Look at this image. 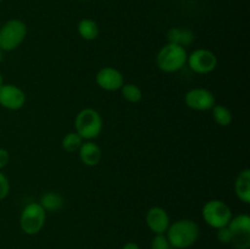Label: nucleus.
Returning a JSON list of instances; mask_svg holds the SVG:
<instances>
[{
	"label": "nucleus",
	"mask_w": 250,
	"mask_h": 249,
	"mask_svg": "<svg viewBox=\"0 0 250 249\" xmlns=\"http://www.w3.org/2000/svg\"><path fill=\"white\" fill-rule=\"evenodd\" d=\"M200 234L199 225L190 219L172 222L166 231V237L173 249H188L198 241Z\"/></svg>",
	"instance_id": "nucleus-1"
},
{
	"label": "nucleus",
	"mask_w": 250,
	"mask_h": 249,
	"mask_svg": "<svg viewBox=\"0 0 250 249\" xmlns=\"http://www.w3.org/2000/svg\"><path fill=\"white\" fill-rule=\"evenodd\" d=\"M202 215L208 226L219 229L229 225L233 216V212L229 204L225 203L224 200L211 199L208 200L204 204L202 209Z\"/></svg>",
	"instance_id": "nucleus-4"
},
{
	"label": "nucleus",
	"mask_w": 250,
	"mask_h": 249,
	"mask_svg": "<svg viewBox=\"0 0 250 249\" xmlns=\"http://www.w3.org/2000/svg\"><path fill=\"white\" fill-rule=\"evenodd\" d=\"M103 127L102 115L93 107H84L76 115L75 132L82 137L83 141H93L99 137Z\"/></svg>",
	"instance_id": "nucleus-2"
},
{
	"label": "nucleus",
	"mask_w": 250,
	"mask_h": 249,
	"mask_svg": "<svg viewBox=\"0 0 250 249\" xmlns=\"http://www.w3.org/2000/svg\"><path fill=\"white\" fill-rule=\"evenodd\" d=\"M95 82L98 87L102 89L106 92H115V90L121 89L122 85L125 84V77L121 71L117 68L106 66L98 71L95 76Z\"/></svg>",
	"instance_id": "nucleus-11"
},
{
	"label": "nucleus",
	"mask_w": 250,
	"mask_h": 249,
	"mask_svg": "<svg viewBox=\"0 0 250 249\" xmlns=\"http://www.w3.org/2000/svg\"><path fill=\"white\" fill-rule=\"evenodd\" d=\"M10 160V154L6 149L0 148V171L4 167H6V165L9 164Z\"/></svg>",
	"instance_id": "nucleus-24"
},
{
	"label": "nucleus",
	"mask_w": 250,
	"mask_h": 249,
	"mask_svg": "<svg viewBox=\"0 0 250 249\" xmlns=\"http://www.w3.org/2000/svg\"><path fill=\"white\" fill-rule=\"evenodd\" d=\"M120 90H121L122 97H124L128 103H132V104L139 103L142 99H143V92H142L141 88L136 84H132V83H125Z\"/></svg>",
	"instance_id": "nucleus-20"
},
{
	"label": "nucleus",
	"mask_w": 250,
	"mask_h": 249,
	"mask_svg": "<svg viewBox=\"0 0 250 249\" xmlns=\"http://www.w3.org/2000/svg\"><path fill=\"white\" fill-rule=\"evenodd\" d=\"M185 103L195 111H209L216 104V99L214 93L207 88H193L186 93Z\"/></svg>",
	"instance_id": "nucleus-9"
},
{
	"label": "nucleus",
	"mask_w": 250,
	"mask_h": 249,
	"mask_svg": "<svg viewBox=\"0 0 250 249\" xmlns=\"http://www.w3.org/2000/svg\"><path fill=\"white\" fill-rule=\"evenodd\" d=\"M83 142L84 141L80 134L76 133V132H68L61 141V146L67 153H76V151L80 150Z\"/></svg>",
	"instance_id": "nucleus-19"
},
{
	"label": "nucleus",
	"mask_w": 250,
	"mask_h": 249,
	"mask_svg": "<svg viewBox=\"0 0 250 249\" xmlns=\"http://www.w3.org/2000/svg\"><path fill=\"white\" fill-rule=\"evenodd\" d=\"M122 249H141V247L137 243H134V242H128V243H126L122 247Z\"/></svg>",
	"instance_id": "nucleus-25"
},
{
	"label": "nucleus",
	"mask_w": 250,
	"mask_h": 249,
	"mask_svg": "<svg viewBox=\"0 0 250 249\" xmlns=\"http://www.w3.org/2000/svg\"><path fill=\"white\" fill-rule=\"evenodd\" d=\"M2 60H4V51H2L1 49H0V62H1Z\"/></svg>",
	"instance_id": "nucleus-27"
},
{
	"label": "nucleus",
	"mask_w": 250,
	"mask_h": 249,
	"mask_svg": "<svg viewBox=\"0 0 250 249\" xmlns=\"http://www.w3.org/2000/svg\"><path fill=\"white\" fill-rule=\"evenodd\" d=\"M77 31L81 38L84 41H94L99 36V26L92 19H83L78 22Z\"/></svg>",
	"instance_id": "nucleus-17"
},
{
	"label": "nucleus",
	"mask_w": 250,
	"mask_h": 249,
	"mask_svg": "<svg viewBox=\"0 0 250 249\" xmlns=\"http://www.w3.org/2000/svg\"><path fill=\"white\" fill-rule=\"evenodd\" d=\"M231 231V244L236 249H249L250 247V217L247 214L232 216L227 225Z\"/></svg>",
	"instance_id": "nucleus-7"
},
{
	"label": "nucleus",
	"mask_w": 250,
	"mask_h": 249,
	"mask_svg": "<svg viewBox=\"0 0 250 249\" xmlns=\"http://www.w3.org/2000/svg\"><path fill=\"white\" fill-rule=\"evenodd\" d=\"M10 193L9 178L0 171V200H4Z\"/></svg>",
	"instance_id": "nucleus-22"
},
{
	"label": "nucleus",
	"mask_w": 250,
	"mask_h": 249,
	"mask_svg": "<svg viewBox=\"0 0 250 249\" xmlns=\"http://www.w3.org/2000/svg\"><path fill=\"white\" fill-rule=\"evenodd\" d=\"M4 77H2V75H1V72H0V87H1L2 84H4Z\"/></svg>",
	"instance_id": "nucleus-26"
},
{
	"label": "nucleus",
	"mask_w": 250,
	"mask_h": 249,
	"mask_svg": "<svg viewBox=\"0 0 250 249\" xmlns=\"http://www.w3.org/2000/svg\"><path fill=\"white\" fill-rule=\"evenodd\" d=\"M150 249H173L166 234H155L150 242Z\"/></svg>",
	"instance_id": "nucleus-21"
},
{
	"label": "nucleus",
	"mask_w": 250,
	"mask_h": 249,
	"mask_svg": "<svg viewBox=\"0 0 250 249\" xmlns=\"http://www.w3.org/2000/svg\"><path fill=\"white\" fill-rule=\"evenodd\" d=\"M146 222L154 234H165L171 224L167 211L160 207H153L146 211Z\"/></svg>",
	"instance_id": "nucleus-12"
},
{
	"label": "nucleus",
	"mask_w": 250,
	"mask_h": 249,
	"mask_svg": "<svg viewBox=\"0 0 250 249\" xmlns=\"http://www.w3.org/2000/svg\"><path fill=\"white\" fill-rule=\"evenodd\" d=\"M80 1H88V0H80Z\"/></svg>",
	"instance_id": "nucleus-28"
},
{
	"label": "nucleus",
	"mask_w": 250,
	"mask_h": 249,
	"mask_svg": "<svg viewBox=\"0 0 250 249\" xmlns=\"http://www.w3.org/2000/svg\"><path fill=\"white\" fill-rule=\"evenodd\" d=\"M234 192H236L237 198L244 204L250 203V170L244 168L234 181Z\"/></svg>",
	"instance_id": "nucleus-15"
},
{
	"label": "nucleus",
	"mask_w": 250,
	"mask_h": 249,
	"mask_svg": "<svg viewBox=\"0 0 250 249\" xmlns=\"http://www.w3.org/2000/svg\"><path fill=\"white\" fill-rule=\"evenodd\" d=\"M27 36V26L19 19H11L0 27V49L12 51L19 48Z\"/></svg>",
	"instance_id": "nucleus-5"
},
{
	"label": "nucleus",
	"mask_w": 250,
	"mask_h": 249,
	"mask_svg": "<svg viewBox=\"0 0 250 249\" xmlns=\"http://www.w3.org/2000/svg\"><path fill=\"white\" fill-rule=\"evenodd\" d=\"M194 32L187 27H171L167 31V43L187 48L194 43Z\"/></svg>",
	"instance_id": "nucleus-14"
},
{
	"label": "nucleus",
	"mask_w": 250,
	"mask_h": 249,
	"mask_svg": "<svg viewBox=\"0 0 250 249\" xmlns=\"http://www.w3.org/2000/svg\"><path fill=\"white\" fill-rule=\"evenodd\" d=\"M216 237H217V241H219L220 243L231 244L232 234H231V231H229V227H227V226H225V227H222V228L217 229Z\"/></svg>",
	"instance_id": "nucleus-23"
},
{
	"label": "nucleus",
	"mask_w": 250,
	"mask_h": 249,
	"mask_svg": "<svg viewBox=\"0 0 250 249\" xmlns=\"http://www.w3.org/2000/svg\"><path fill=\"white\" fill-rule=\"evenodd\" d=\"M26 93L17 85L11 83H4L0 87V105L4 109L20 110L26 104Z\"/></svg>",
	"instance_id": "nucleus-10"
},
{
	"label": "nucleus",
	"mask_w": 250,
	"mask_h": 249,
	"mask_svg": "<svg viewBox=\"0 0 250 249\" xmlns=\"http://www.w3.org/2000/svg\"><path fill=\"white\" fill-rule=\"evenodd\" d=\"M46 221V211L39 203H29L23 208L20 216V226L23 233L34 236L43 229Z\"/></svg>",
	"instance_id": "nucleus-6"
},
{
	"label": "nucleus",
	"mask_w": 250,
	"mask_h": 249,
	"mask_svg": "<svg viewBox=\"0 0 250 249\" xmlns=\"http://www.w3.org/2000/svg\"><path fill=\"white\" fill-rule=\"evenodd\" d=\"M78 155L83 165L94 167L102 161L103 151L102 148L93 141H84L78 150Z\"/></svg>",
	"instance_id": "nucleus-13"
},
{
	"label": "nucleus",
	"mask_w": 250,
	"mask_h": 249,
	"mask_svg": "<svg viewBox=\"0 0 250 249\" xmlns=\"http://www.w3.org/2000/svg\"><path fill=\"white\" fill-rule=\"evenodd\" d=\"M187 63L193 72L198 75H208L217 66V56L209 49H195L188 54Z\"/></svg>",
	"instance_id": "nucleus-8"
},
{
	"label": "nucleus",
	"mask_w": 250,
	"mask_h": 249,
	"mask_svg": "<svg viewBox=\"0 0 250 249\" xmlns=\"http://www.w3.org/2000/svg\"><path fill=\"white\" fill-rule=\"evenodd\" d=\"M39 204H41V207L43 208L45 211L55 212L59 211L60 209H62L63 205H65V199H63V197L60 193L49 190V192L43 193V194L41 195Z\"/></svg>",
	"instance_id": "nucleus-16"
},
{
	"label": "nucleus",
	"mask_w": 250,
	"mask_h": 249,
	"mask_svg": "<svg viewBox=\"0 0 250 249\" xmlns=\"http://www.w3.org/2000/svg\"><path fill=\"white\" fill-rule=\"evenodd\" d=\"M187 56L186 48L167 43L156 54V66L165 73H175L187 63Z\"/></svg>",
	"instance_id": "nucleus-3"
},
{
	"label": "nucleus",
	"mask_w": 250,
	"mask_h": 249,
	"mask_svg": "<svg viewBox=\"0 0 250 249\" xmlns=\"http://www.w3.org/2000/svg\"><path fill=\"white\" fill-rule=\"evenodd\" d=\"M2 1V0H0V2H1Z\"/></svg>",
	"instance_id": "nucleus-29"
},
{
	"label": "nucleus",
	"mask_w": 250,
	"mask_h": 249,
	"mask_svg": "<svg viewBox=\"0 0 250 249\" xmlns=\"http://www.w3.org/2000/svg\"><path fill=\"white\" fill-rule=\"evenodd\" d=\"M211 112L214 121L221 127H227L229 124H231L232 120H233L231 110L227 106H225V105L215 104L214 107L211 109Z\"/></svg>",
	"instance_id": "nucleus-18"
}]
</instances>
